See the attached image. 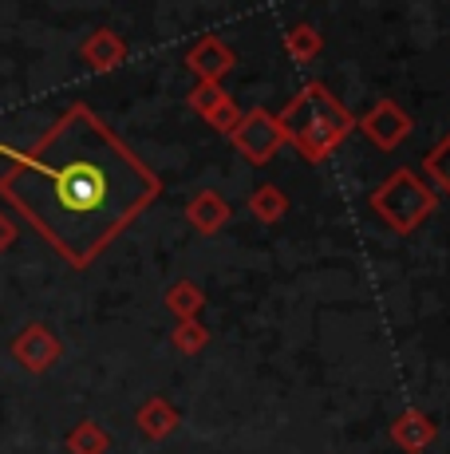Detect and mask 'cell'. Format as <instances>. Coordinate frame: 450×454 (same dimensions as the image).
I'll return each instance as SVG.
<instances>
[{
    "label": "cell",
    "mask_w": 450,
    "mask_h": 454,
    "mask_svg": "<svg viewBox=\"0 0 450 454\" xmlns=\"http://www.w3.org/2000/svg\"><path fill=\"white\" fill-rule=\"evenodd\" d=\"M249 209L261 225H276L284 214H289V194H284L276 182H261V186L249 194Z\"/></svg>",
    "instance_id": "cell-12"
},
{
    "label": "cell",
    "mask_w": 450,
    "mask_h": 454,
    "mask_svg": "<svg viewBox=\"0 0 450 454\" xmlns=\"http://www.w3.org/2000/svg\"><path fill=\"white\" fill-rule=\"evenodd\" d=\"M162 301H167V309L175 312V320H198V312L206 309V293L198 289L194 281H175Z\"/></svg>",
    "instance_id": "cell-15"
},
{
    "label": "cell",
    "mask_w": 450,
    "mask_h": 454,
    "mask_svg": "<svg viewBox=\"0 0 450 454\" xmlns=\"http://www.w3.org/2000/svg\"><path fill=\"white\" fill-rule=\"evenodd\" d=\"M59 356H64V344H59V336L51 332L48 325H40V320H32V325H24L16 332L12 340V360L20 364L24 372L32 375H44L59 364Z\"/></svg>",
    "instance_id": "cell-6"
},
{
    "label": "cell",
    "mask_w": 450,
    "mask_h": 454,
    "mask_svg": "<svg viewBox=\"0 0 450 454\" xmlns=\"http://www.w3.org/2000/svg\"><path fill=\"white\" fill-rule=\"evenodd\" d=\"M229 202L218 194V190H198L194 198L186 202V222L194 225L198 233H206V238H213V233H221L225 230V222H229Z\"/></svg>",
    "instance_id": "cell-10"
},
{
    "label": "cell",
    "mask_w": 450,
    "mask_h": 454,
    "mask_svg": "<svg viewBox=\"0 0 450 454\" xmlns=\"http://www.w3.org/2000/svg\"><path fill=\"white\" fill-rule=\"evenodd\" d=\"M170 344H175V352H182V356H198L210 344V332H206L202 320H178L175 332H170Z\"/></svg>",
    "instance_id": "cell-17"
},
{
    "label": "cell",
    "mask_w": 450,
    "mask_h": 454,
    "mask_svg": "<svg viewBox=\"0 0 450 454\" xmlns=\"http://www.w3.org/2000/svg\"><path fill=\"white\" fill-rule=\"evenodd\" d=\"M127 56H131V48H127V40L119 36V32L111 28H95L88 40L80 43V59L91 67L95 75L103 72H115V67L127 64Z\"/></svg>",
    "instance_id": "cell-8"
},
{
    "label": "cell",
    "mask_w": 450,
    "mask_h": 454,
    "mask_svg": "<svg viewBox=\"0 0 450 454\" xmlns=\"http://www.w3.org/2000/svg\"><path fill=\"white\" fill-rule=\"evenodd\" d=\"M229 99V91H225L221 83H194L190 87V95H186V107L194 111V115H210L213 107H218V103H225Z\"/></svg>",
    "instance_id": "cell-18"
},
{
    "label": "cell",
    "mask_w": 450,
    "mask_h": 454,
    "mask_svg": "<svg viewBox=\"0 0 450 454\" xmlns=\"http://www.w3.org/2000/svg\"><path fill=\"white\" fill-rule=\"evenodd\" d=\"M178 423H182L178 407L170 403V399H162V395H151V399H146V403L135 411V427L143 431V439H151V442L170 439V434L178 431Z\"/></svg>",
    "instance_id": "cell-11"
},
{
    "label": "cell",
    "mask_w": 450,
    "mask_h": 454,
    "mask_svg": "<svg viewBox=\"0 0 450 454\" xmlns=\"http://www.w3.org/2000/svg\"><path fill=\"white\" fill-rule=\"evenodd\" d=\"M356 130L376 146V151H395V146H403L407 138H411L415 119L407 115L395 99H379L368 115L356 119Z\"/></svg>",
    "instance_id": "cell-5"
},
{
    "label": "cell",
    "mask_w": 450,
    "mask_h": 454,
    "mask_svg": "<svg viewBox=\"0 0 450 454\" xmlns=\"http://www.w3.org/2000/svg\"><path fill=\"white\" fill-rule=\"evenodd\" d=\"M233 146H237V154L245 162L253 166H265L276 159V151L284 146V130L276 123V115H269L265 107H253L241 115V123L233 127Z\"/></svg>",
    "instance_id": "cell-4"
},
{
    "label": "cell",
    "mask_w": 450,
    "mask_h": 454,
    "mask_svg": "<svg viewBox=\"0 0 450 454\" xmlns=\"http://www.w3.org/2000/svg\"><path fill=\"white\" fill-rule=\"evenodd\" d=\"M64 447H67V454H107L111 450V434L103 431L95 419H80V423L67 431Z\"/></svg>",
    "instance_id": "cell-13"
},
{
    "label": "cell",
    "mask_w": 450,
    "mask_h": 454,
    "mask_svg": "<svg viewBox=\"0 0 450 454\" xmlns=\"http://www.w3.org/2000/svg\"><path fill=\"white\" fill-rule=\"evenodd\" d=\"M276 123L284 130V143L300 154L305 162H324L336 146H344V138L356 130V115L336 99L320 80L305 83L289 99V107L276 115Z\"/></svg>",
    "instance_id": "cell-2"
},
{
    "label": "cell",
    "mask_w": 450,
    "mask_h": 454,
    "mask_svg": "<svg viewBox=\"0 0 450 454\" xmlns=\"http://www.w3.org/2000/svg\"><path fill=\"white\" fill-rule=\"evenodd\" d=\"M241 115H245V111L237 107V99H225V103H218V107L210 111V115H206V123H210L213 130H221V135H233V127L241 123Z\"/></svg>",
    "instance_id": "cell-19"
},
{
    "label": "cell",
    "mask_w": 450,
    "mask_h": 454,
    "mask_svg": "<svg viewBox=\"0 0 450 454\" xmlns=\"http://www.w3.org/2000/svg\"><path fill=\"white\" fill-rule=\"evenodd\" d=\"M423 170H427V178L438 186V194L450 198V130L427 151V159H423Z\"/></svg>",
    "instance_id": "cell-16"
},
{
    "label": "cell",
    "mask_w": 450,
    "mask_h": 454,
    "mask_svg": "<svg viewBox=\"0 0 450 454\" xmlns=\"http://www.w3.org/2000/svg\"><path fill=\"white\" fill-rule=\"evenodd\" d=\"M284 51H289L297 64H313V59L324 51V36H320L316 24H292L284 32Z\"/></svg>",
    "instance_id": "cell-14"
},
{
    "label": "cell",
    "mask_w": 450,
    "mask_h": 454,
    "mask_svg": "<svg viewBox=\"0 0 450 454\" xmlns=\"http://www.w3.org/2000/svg\"><path fill=\"white\" fill-rule=\"evenodd\" d=\"M371 209H376V217L387 225V230H395L400 238H411V233L438 209V194L411 170V166H400V170H392L376 190H371Z\"/></svg>",
    "instance_id": "cell-3"
},
{
    "label": "cell",
    "mask_w": 450,
    "mask_h": 454,
    "mask_svg": "<svg viewBox=\"0 0 450 454\" xmlns=\"http://www.w3.org/2000/svg\"><path fill=\"white\" fill-rule=\"evenodd\" d=\"M8 170L0 198L72 269H88L103 249L146 214L162 178L88 103H72L28 151L0 143Z\"/></svg>",
    "instance_id": "cell-1"
},
{
    "label": "cell",
    "mask_w": 450,
    "mask_h": 454,
    "mask_svg": "<svg viewBox=\"0 0 450 454\" xmlns=\"http://www.w3.org/2000/svg\"><path fill=\"white\" fill-rule=\"evenodd\" d=\"M16 238H20V233H16V222L4 214V209H0V253L12 249V246H16Z\"/></svg>",
    "instance_id": "cell-20"
},
{
    "label": "cell",
    "mask_w": 450,
    "mask_h": 454,
    "mask_svg": "<svg viewBox=\"0 0 450 454\" xmlns=\"http://www.w3.org/2000/svg\"><path fill=\"white\" fill-rule=\"evenodd\" d=\"M438 439V423L419 407H407V411L392 423V442L407 454H427V447Z\"/></svg>",
    "instance_id": "cell-9"
},
{
    "label": "cell",
    "mask_w": 450,
    "mask_h": 454,
    "mask_svg": "<svg viewBox=\"0 0 450 454\" xmlns=\"http://www.w3.org/2000/svg\"><path fill=\"white\" fill-rule=\"evenodd\" d=\"M237 64V51L221 36H202L186 51V67L198 75V83H221Z\"/></svg>",
    "instance_id": "cell-7"
}]
</instances>
